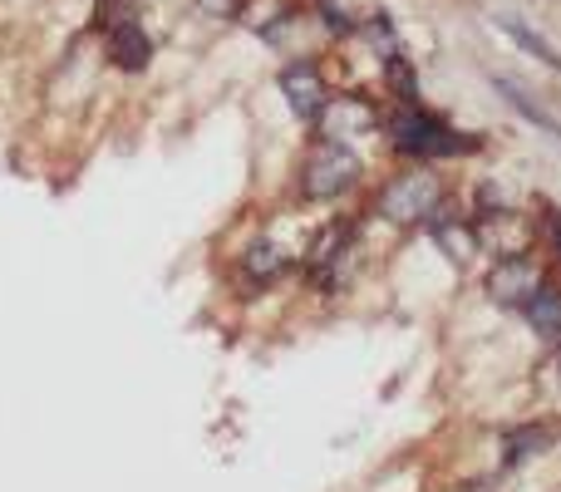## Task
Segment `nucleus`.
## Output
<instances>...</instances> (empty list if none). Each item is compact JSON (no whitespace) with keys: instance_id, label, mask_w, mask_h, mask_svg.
<instances>
[{"instance_id":"1","label":"nucleus","mask_w":561,"mask_h":492,"mask_svg":"<svg viewBox=\"0 0 561 492\" xmlns=\"http://www.w3.org/2000/svg\"><path fill=\"white\" fill-rule=\"evenodd\" d=\"M389 138H394V148L409 158H458V153H473L478 148V138L454 134V128L438 124L434 114H419L414 104L389 118Z\"/></svg>"},{"instance_id":"2","label":"nucleus","mask_w":561,"mask_h":492,"mask_svg":"<svg viewBox=\"0 0 561 492\" xmlns=\"http://www.w3.org/2000/svg\"><path fill=\"white\" fill-rule=\"evenodd\" d=\"M359 178V158L350 153L345 144H335V138H320L316 148H310L306 168H300V193L310 197V203H330V197H340L345 187H355Z\"/></svg>"},{"instance_id":"3","label":"nucleus","mask_w":561,"mask_h":492,"mask_svg":"<svg viewBox=\"0 0 561 492\" xmlns=\"http://www.w3.org/2000/svg\"><path fill=\"white\" fill-rule=\"evenodd\" d=\"M438 197H444L438 178L428 173V168H414V173L394 178V183L379 193V213H385L394 227H414V222H428V217L438 213Z\"/></svg>"},{"instance_id":"4","label":"nucleus","mask_w":561,"mask_h":492,"mask_svg":"<svg viewBox=\"0 0 561 492\" xmlns=\"http://www.w3.org/2000/svg\"><path fill=\"white\" fill-rule=\"evenodd\" d=\"M537 290H542V276H537V266L527 256H507L503 266H493V276H488V296H493L497 306H527Z\"/></svg>"},{"instance_id":"5","label":"nucleus","mask_w":561,"mask_h":492,"mask_svg":"<svg viewBox=\"0 0 561 492\" xmlns=\"http://www.w3.org/2000/svg\"><path fill=\"white\" fill-rule=\"evenodd\" d=\"M375 124H379V114L365 104V99H325V108H320V134L335 138V144L369 134Z\"/></svg>"},{"instance_id":"6","label":"nucleus","mask_w":561,"mask_h":492,"mask_svg":"<svg viewBox=\"0 0 561 492\" xmlns=\"http://www.w3.org/2000/svg\"><path fill=\"white\" fill-rule=\"evenodd\" d=\"M280 94L290 99V108H296L300 118H320V108H325V79H320V69L310 65V59H300V65H290L286 75H280Z\"/></svg>"},{"instance_id":"7","label":"nucleus","mask_w":561,"mask_h":492,"mask_svg":"<svg viewBox=\"0 0 561 492\" xmlns=\"http://www.w3.org/2000/svg\"><path fill=\"white\" fill-rule=\"evenodd\" d=\"M104 49L108 59H114L118 69H144L148 59H153V39L144 35V25L134 20H114V25H104Z\"/></svg>"},{"instance_id":"8","label":"nucleus","mask_w":561,"mask_h":492,"mask_svg":"<svg viewBox=\"0 0 561 492\" xmlns=\"http://www.w3.org/2000/svg\"><path fill=\"white\" fill-rule=\"evenodd\" d=\"M428 232H434V242L448 251V261H458V266H463V261H473L478 256V232L473 227H463V217H428Z\"/></svg>"},{"instance_id":"9","label":"nucleus","mask_w":561,"mask_h":492,"mask_svg":"<svg viewBox=\"0 0 561 492\" xmlns=\"http://www.w3.org/2000/svg\"><path fill=\"white\" fill-rule=\"evenodd\" d=\"M527 320H533V330L537 335H547V340H561V296L557 290H537L533 300H527Z\"/></svg>"},{"instance_id":"10","label":"nucleus","mask_w":561,"mask_h":492,"mask_svg":"<svg viewBox=\"0 0 561 492\" xmlns=\"http://www.w3.org/2000/svg\"><path fill=\"white\" fill-rule=\"evenodd\" d=\"M497 94H503V99H507V104H513V108H517V114H523V118H533V124H537V128H547V134H552V138H557V144H561V124H557V118H552V114H547V108H542V104H533V99H527V94H523V89H517V84H513V79H497Z\"/></svg>"},{"instance_id":"11","label":"nucleus","mask_w":561,"mask_h":492,"mask_svg":"<svg viewBox=\"0 0 561 492\" xmlns=\"http://www.w3.org/2000/svg\"><path fill=\"white\" fill-rule=\"evenodd\" d=\"M242 271H247V281H256V286H262V281H276L280 271H286V256H280V251H276L272 242H262V247L247 251Z\"/></svg>"},{"instance_id":"12","label":"nucleus","mask_w":561,"mask_h":492,"mask_svg":"<svg viewBox=\"0 0 561 492\" xmlns=\"http://www.w3.org/2000/svg\"><path fill=\"white\" fill-rule=\"evenodd\" d=\"M497 30H507V35H513V39H517V45H523V49H533L537 59H547V65H552V69H561V55H557V49L547 45L542 35H533V30H527V25H523V20H517V15H503V20H497Z\"/></svg>"},{"instance_id":"13","label":"nucleus","mask_w":561,"mask_h":492,"mask_svg":"<svg viewBox=\"0 0 561 492\" xmlns=\"http://www.w3.org/2000/svg\"><path fill=\"white\" fill-rule=\"evenodd\" d=\"M507 448H513V454H507V464H523V458L533 454V448H547V434H517Z\"/></svg>"},{"instance_id":"14","label":"nucleus","mask_w":561,"mask_h":492,"mask_svg":"<svg viewBox=\"0 0 561 492\" xmlns=\"http://www.w3.org/2000/svg\"><path fill=\"white\" fill-rule=\"evenodd\" d=\"M547 232H552V242L561 247V213H547Z\"/></svg>"}]
</instances>
